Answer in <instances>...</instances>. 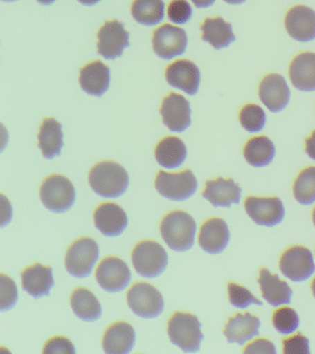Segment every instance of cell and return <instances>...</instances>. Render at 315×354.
Returning <instances> with one entry per match:
<instances>
[{
  "mask_svg": "<svg viewBox=\"0 0 315 354\" xmlns=\"http://www.w3.org/2000/svg\"><path fill=\"white\" fill-rule=\"evenodd\" d=\"M312 290L315 297V278L314 279V281H312Z\"/></svg>",
  "mask_w": 315,
  "mask_h": 354,
  "instance_id": "47",
  "label": "cell"
},
{
  "mask_svg": "<svg viewBox=\"0 0 315 354\" xmlns=\"http://www.w3.org/2000/svg\"><path fill=\"white\" fill-rule=\"evenodd\" d=\"M154 156L162 167L178 168L187 157V148L178 137L170 136L160 140L154 149Z\"/></svg>",
  "mask_w": 315,
  "mask_h": 354,
  "instance_id": "27",
  "label": "cell"
},
{
  "mask_svg": "<svg viewBox=\"0 0 315 354\" xmlns=\"http://www.w3.org/2000/svg\"><path fill=\"white\" fill-rule=\"evenodd\" d=\"M129 308L138 317L156 318L164 309V299L159 290L146 282H136L127 292Z\"/></svg>",
  "mask_w": 315,
  "mask_h": 354,
  "instance_id": "7",
  "label": "cell"
},
{
  "mask_svg": "<svg viewBox=\"0 0 315 354\" xmlns=\"http://www.w3.org/2000/svg\"><path fill=\"white\" fill-rule=\"evenodd\" d=\"M98 54L109 60L121 57L123 49L129 44V33L117 19L106 21L98 30Z\"/></svg>",
  "mask_w": 315,
  "mask_h": 354,
  "instance_id": "13",
  "label": "cell"
},
{
  "mask_svg": "<svg viewBox=\"0 0 315 354\" xmlns=\"http://www.w3.org/2000/svg\"><path fill=\"white\" fill-rule=\"evenodd\" d=\"M201 324L195 315L176 312L168 320V334L170 342L185 353H196L200 350L204 334Z\"/></svg>",
  "mask_w": 315,
  "mask_h": 354,
  "instance_id": "3",
  "label": "cell"
},
{
  "mask_svg": "<svg viewBox=\"0 0 315 354\" xmlns=\"http://www.w3.org/2000/svg\"><path fill=\"white\" fill-rule=\"evenodd\" d=\"M18 299L17 287L12 278L1 274V310L8 311L15 306Z\"/></svg>",
  "mask_w": 315,
  "mask_h": 354,
  "instance_id": "38",
  "label": "cell"
},
{
  "mask_svg": "<svg viewBox=\"0 0 315 354\" xmlns=\"http://www.w3.org/2000/svg\"><path fill=\"white\" fill-rule=\"evenodd\" d=\"M305 151L311 159L315 160V130L312 132L311 137L305 141Z\"/></svg>",
  "mask_w": 315,
  "mask_h": 354,
  "instance_id": "42",
  "label": "cell"
},
{
  "mask_svg": "<svg viewBox=\"0 0 315 354\" xmlns=\"http://www.w3.org/2000/svg\"><path fill=\"white\" fill-rule=\"evenodd\" d=\"M21 284L24 290L35 298L48 295L54 286L52 268L40 263L30 266L21 272Z\"/></svg>",
  "mask_w": 315,
  "mask_h": 354,
  "instance_id": "22",
  "label": "cell"
},
{
  "mask_svg": "<svg viewBox=\"0 0 315 354\" xmlns=\"http://www.w3.org/2000/svg\"><path fill=\"white\" fill-rule=\"evenodd\" d=\"M283 353L286 354H309V339L300 333L287 337L283 340Z\"/></svg>",
  "mask_w": 315,
  "mask_h": 354,
  "instance_id": "39",
  "label": "cell"
},
{
  "mask_svg": "<svg viewBox=\"0 0 315 354\" xmlns=\"http://www.w3.org/2000/svg\"><path fill=\"white\" fill-rule=\"evenodd\" d=\"M163 122L173 132H183L190 126V102L181 94L171 93L160 108Z\"/></svg>",
  "mask_w": 315,
  "mask_h": 354,
  "instance_id": "14",
  "label": "cell"
},
{
  "mask_svg": "<svg viewBox=\"0 0 315 354\" xmlns=\"http://www.w3.org/2000/svg\"><path fill=\"white\" fill-rule=\"evenodd\" d=\"M224 1L228 3V4L237 5L246 1V0H224Z\"/></svg>",
  "mask_w": 315,
  "mask_h": 354,
  "instance_id": "45",
  "label": "cell"
},
{
  "mask_svg": "<svg viewBox=\"0 0 315 354\" xmlns=\"http://www.w3.org/2000/svg\"><path fill=\"white\" fill-rule=\"evenodd\" d=\"M229 230L226 221L219 218L207 220L201 227L199 243L209 254H219L228 245Z\"/></svg>",
  "mask_w": 315,
  "mask_h": 354,
  "instance_id": "19",
  "label": "cell"
},
{
  "mask_svg": "<svg viewBox=\"0 0 315 354\" xmlns=\"http://www.w3.org/2000/svg\"><path fill=\"white\" fill-rule=\"evenodd\" d=\"M129 182V174L125 169L110 160L96 163L89 173L91 187L102 198H116L123 195Z\"/></svg>",
  "mask_w": 315,
  "mask_h": 354,
  "instance_id": "1",
  "label": "cell"
},
{
  "mask_svg": "<svg viewBox=\"0 0 315 354\" xmlns=\"http://www.w3.org/2000/svg\"><path fill=\"white\" fill-rule=\"evenodd\" d=\"M62 124L55 118H46L40 127L38 146L46 159L57 156L63 147Z\"/></svg>",
  "mask_w": 315,
  "mask_h": 354,
  "instance_id": "28",
  "label": "cell"
},
{
  "mask_svg": "<svg viewBox=\"0 0 315 354\" xmlns=\"http://www.w3.org/2000/svg\"><path fill=\"white\" fill-rule=\"evenodd\" d=\"M262 296L273 306H280L290 304L292 290L286 281H281L276 274H272L267 268L260 270L258 279Z\"/></svg>",
  "mask_w": 315,
  "mask_h": 354,
  "instance_id": "25",
  "label": "cell"
},
{
  "mask_svg": "<svg viewBox=\"0 0 315 354\" xmlns=\"http://www.w3.org/2000/svg\"><path fill=\"white\" fill-rule=\"evenodd\" d=\"M75 188L67 177L52 174L40 187V198L46 209L62 213L70 209L75 201Z\"/></svg>",
  "mask_w": 315,
  "mask_h": 354,
  "instance_id": "5",
  "label": "cell"
},
{
  "mask_svg": "<svg viewBox=\"0 0 315 354\" xmlns=\"http://www.w3.org/2000/svg\"><path fill=\"white\" fill-rule=\"evenodd\" d=\"M228 289L229 301L237 308L246 309L251 304H257V306L262 304V301L253 296V293L245 287L231 282L228 285Z\"/></svg>",
  "mask_w": 315,
  "mask_h": 354,
  "instance_id": "36",
  "label": "cell"
},
{
  "mask_svg": "<svg viewBox=\"0 0 315 354\" xmlns=\"http://www.w3.org/2000/svg\"><path fill=\"white\" fill-rule=\"evenodd\" d=\"M160 232L168 248L174 251H187L195 243L196 223L189 213L173 210L163 218Z\"/></svg>",
  "mask_w": 315,
  "mask_h": 354,
  "instance_id": "2",
  "label": "cell"
},
{
  "mask_svg": "<svg viewBox=\"0 0 315 354\" xmlns=\"http://www.w3.org/2000/svg\"><path fill=\"white\" fill-rule=\"evenodd\" d=\"M197 8H208L214 4L215 0H192Z\"/></svg>",
  "mask_w": 315,
  "mask_h": 354,
  "instance_id": "43",
  "label": "cell"
},
{
  "mask_svg": "<svg viewBox=\"0 0 315 354\" xmlns=\"http://www.w3.org/2000/svg\"><path fill=\"white\" fill-rule=\"evenodd\" d=\"M243 154L249 165L254 167H264L272 162L276 155V148L270 138L265 136H258L251 138L246 143Z\"/></svg>",
  "mask_w": 315,
  "mask_h": 354,
  "instance_id": "31",
  "label": "cell"
},
{
  "mask_svg": "<svg viewBox=\"0 0 315 354\" xmlns=\"http://www.w3.org/2000/svg\"><path fill=\"white\" fill-rule=\"evenodd\" d=\"M132 261L135 270L145 278H156L161 275L167 268V251L160 243L152 240H145L134 246Z\"/></svg>",
  "mask_w": 315,
  "mask_h": 354,
  "instance_id": "4",
  "label": "cell"
},
{
  "mask_svg": "<svg viewBox=\"0 0 315 354\" xmlns=\"http://www.w3.org/2000/svg\"><path fill=\"white\" fill-rule=\"evenodd\" d=\"M240 121L243 129L251 133H256L264 129L267 115L259 105L247 104L240 111Z\"/></svg>",
  "mask_w": 315,
  "mask_h": 354,
  "instance_id": "34",
  "label": "cell"
},
{
  "mask_svg": "<svg viewBox=\"0 0 315 354\" xmlns=\"http://www.w3.org/2000/svg\"><path fill=\"white\" fill-rule=\"evenodd\" d=\"M275 345L269 340L265 339H259L251 342L250 344L246 346L243 353H267L276 354Z\"/></svg>",
  "mask_w": 315,
  "mask_h": 354,
  "instance_id": "41",
  "label": "cell"
},
{
  "mask_svg": "<svg viewBox=\"0 0 315 354\" xmlns=\"http://www.w3.org/2000/svg\"><path fill=\"white\" fill-rule=\"evenodd\" d=\"M293 86L303 91H315V54L305 52L297 55L289 66Z\"/></svg>",
  "mask_w": 315,
  "mask_h": 354,
  "instance_id": "26",
  "label": "cell"
},
{
  "mask_svg": "<svg viewBox=\"0 0 315 354\" xmlns=\"http://www.w3.org/2000/svg\"><path fill=\"white\" fill-rule=\"evenodd\" d=\"M95 226L105 236L114 237L123 234L128 225V216L123 207L113 202H106L93 213Z\"/></svg>",
  "mask_w": 315,
  "mask_h": 354,
  "instance_id": "18",
  "label": "cell"
},
{
  "mask_svg": "<svg viewBox=\"0 0 315 354\" xmlns=\"http://www.w3.org/2000/svg\"><path fill=\"white\" fill-rule=\"evenodd\" d=\"M79 82L85 93L102 96L109 87V68L99 60L87 64L80 71Z\"/></svg>",
  "mask_w": 315,
  "mask_h": 354,
  "instance_id": "23",
  "label": "cell"
},
{
  "mask_svg": "<svg viewBox=\"0 0 315 354\" xmlns=\"http://www.w3.org/2000/svg\"><path fill=\"white\" fill-rule=\"evenodd\" d=\"M287 32L293 39L303 43L315 39V11L306 6H295L285 18Z\"/></svg>",
  "mask_w": 315,
  "mask_h": 354,
  "instance_id": "17",
  "label": "cell"
},
{
  "mask_svg": "<svg viewBox=\"0 0 315 354\" xmlns=\"http://www.w3.org/2000/svg\"><path fill=\"white\" fill-rule=\"evenodd\" d=\"M259 96L268 110L278 113L289 104L290 91L284 77L273 73L267 75L260 83Z\"/></svg>",
  "mask_w": 315,
  "mask_h": 354,
  "instance_id": "16",
  "label": "cell"
},
{
  "mask_svg": "<svg viewBox=\"0 0 315 354\" xmlns=\"http://www.w3.org/2000/svg\"><path fill=\"white\" fill-rule=\"evenodd\" d=\"M134 343L135 331L131 324L118 321L105 332L102 345L107 354H127L132 350Z\"/></svg>",
  "mask_w": 315,
  "mask_h": 354,
  "instance_id": "21",
  "label": "cell"
},
{
  "mask_svg": "<svg viewBox=\"0 0 315 354\" xmlns=\"http://www.w3.org/2000/svg\"><path fill=\"white\" fill-rule=\"evenodd\" d=\"M261 322L255 315L246 312L245 314H237L229 318L226 323L224 334L229 343H237L243 345L259 335Z\"/></svg>",
  "mask_w": 315,
  "mask_h": 354,
  "instance_id": "24",
  "label": "cell"
},
{
  "mask_svg": "<svg viewBox=\"0 0 315 354\" xmlns=\"http://www.w3.org/2000/svg\"><path fill=\"white\" fill-rule=\"evenodd\" d=\"M132 15L135 21L143 25H156L163 21L165 4L163 0H134Z\"/></svg>",
  "mask_w": 315,
  "mask_h": 354,
  "instance_id": "32",
  "label": "cell"
},
{
  "mask_svg": "<svg viewBox=\"0 0 315 354\" xmlns=\"http://www.w3.org/2000/svg\"><path fill=\"white\" fill-rule=\"evenodd\" d=\"M168 15L174 24H185L192 15V8L186 0H172L168 5Z\"/></svg>",
  "mask_w": 315,
  "mask_h": 354,
  "instance_id": "37",
  "label": "cell"
},
{
  "mask_svg": "<svg viewBox=\"0 0 315 354\" xmlns=\"http://www.w3.org/2000/svg\"><path fill=\"white\" fill-rule=\"evenodd\" d=\"M98 257V243L92 238H80L68 249L65 257L66 268L75 278H85L92 272Z\"/></svg>",
  "mask_w": 315,
  "mask_h": 354,
  "instance_id": "6",
  "label": "cell"
},
{
  "mask_svg": "<svg viewBox=\"0 0 315 354\" xmlns=\"http://www.w3.org/2000/svg\"><path fill=\"white\" fill-rule=\"evenodd\" d=\"M201 195L214 207H228L240 203L242 189L233 180L218 177L206 183V189Z\"/></svg>",
  "mask_w": 315,
  "mask_h": 354,
  "instance_id": "20",
  "label": "cell"
},
{
  "mask_svg": "<svg viewBox=\"0 0 315 354\" xmlns=\"http://www.w3.org/2000/svg\"><path fill=\"white\" fill-rule=\"evenodd\" d=\"M279 268L283 275L292 281H307L315 271L312 252L304 246H292L282 254Z\"/></svg>",
  "mask_w": 315,
  "mask_h": 354,
  "instance_id": "9",
  "label": "cell"
},
{
  "mask_svg": "<svg viewBox=\"0 0 315 354\" xmlns=\"http://www.w3.org/2000/svg\"><path fill=\"white\" fill-rule=\"evenodd\" d=\"M37 1L40 2L41 4L49 5V4H52V3L56 1V0H37Z\"/></svg>",
  "mask_w": 315,
  "mask_h": 354,
  "instance_id": "46",
  "label": "cell"
},
{
  "mask_svg": "<svg viewBox=\"0 0 315 354\" xmlns=\"http://www.w3.org/2000/svg\"><path fill=\"white\" fill-rule=\"evenodd\" d=\"M201 39L211 44L215 49L219 50L228 47L236 40L231 24L224 21L221 17L204 21L201 26Z\"/></svg>",
  "mask_w": 315,
  "mask_h": 354,
  "instance_id": "29",
  "label": "cell"
},
{
  "mask_svg": "<svg viewBox=\"0 0 315 354\" xmlns=\"http://www.w3.org/2000/svg\"><path fill=\"white\" fill-rule=\"evenodd\" d=\"M246 212L251 220L261 226L273 227L280 223L285 217V207L281 199L249 196L244 202Z\"/></svg>",
  "mask_w": 315,
  "mask_h": 354,
  "instance_id": "12",
  "label": "cell"
},
{
  "mask_svg": "<svg viewBox=\"0 0 315 354\" xmlns=\"http://www.w3.org/2000/svg\"><path fill=\"white\" fill-rule=\"evenodd\" d=\"M75 348L68 337L57 336L51 337L44 346L43 353H75Z\"/></svg>",
  "mask_w": 315,
  "mask_h": 354,
  "instance_id": "40",
  "label": "cell"
},
{
  "mask_svg": "<svg viewBox=\"0 0 315 354\" xmlns=\"http://www.w3.org/2000/svg\"><path fill=\"white\" fill-rule=\"evenodd\" d=\"M96 278L102 289L109 292H118L128 286L132 273L123 259L107 257L96 268Z\"/></svg>",
  "mask_w": 315,
  "mask_h": 354,
  "instance_id": "10",
  "label": "cell"
},
{
  "mask_svg": "<svg viewBox=\"0 0 315 354\" xmlns=\"http://www.w3.org/2000/svg\"><path fill=\"white\" fill-rule=\"evenodd\" d=\"M165 80L168 84L189 94L195 95L200 85L201 73L192 61L179 59L165 69Z\"/></svg>",
  "mask_w": 315,
  "mask_h": 354,
  "instance_id": "15",
  "label": "cell"
},
{
  "mask_svg": "<svg viewBox=\"0 0 315 354\" xmlns=\"http://www.w3.org/2000/svg\"><path fill=\"white\" fill-rule=\"evenodd\" d=\"M3 1H15V0H3Z\"/></svg>",
  "mask_w": 315,
  "mask_h": 354,
  "instance_id": "49",
  "label": "cell"
},
{
  "mask_svg": "<svg viewBox=\"0 0 315 354\" xmlns=\"http://www.w3.org/2000/svg\"><path fill=\"white\" fill-rule=\"evenodd\" d=\"M296 201L303 205H312L315 201V167L304 169L298 174L293 185Z\"/></svg>",
  "mask_w": 315,
  "mask_h": 354,
  "instance_id": "33",
  "label": "cell"
},
{
  "mask_svg": "<svg viewBox=\"0 0 315 354\" xmlns=\"http://www.w3.org/2000/svg\"><path fill=\"white\" fill-rule=\"evenodd\" d=\"M78 1L82 3V4L91 6L96 4V3H98L100 0H78Z\"/></svg>",
  "mask_w": 315,
  "mask_h": 354,
  "instance_id": "44",
  "label": "cell"
},
{
  "mask_svg": "<svg viewBox=\"0 0 315 354\" xmlns=\"http://www.w3.org/2000/svg\"><path fill=\"white\" fill-rule=\"evenodd\" d=\"M160 195L171 201H186L197 190V180L190 169L179 173L160 171L154 182Z\"/></svg>",
  "mask_w": 315,
  "mask_h": 354,
  "instance_id": "8",
  "label": "cell"
},
{
  "mask_svg": "<svg viewBox=\"0 0 315 354\" xmlns=\"http://www.w3.org/2000/svg\"><path fill=\"white\" fill-rule=\"evenodd\" d=\"M187 43L186 32L181 28L168 24L157 28L152 39L154 53L165 60L183 54Z\"/></svg>",
  "mask_w": 315,
  "mask_h": 354,
  "instance_id": "11",
  "label": "cell"
},
{
  "mask_svg": "<svg viewBox=\"0 0 315 354\" xmlns=\"http://www.w3.org/2000/svg\"><path fill=\"white\" fill-rule=\"evenodd\" d=\"M71 306L74 314L84 321L98 320L102 315L100 303L87 288L79 287L71 295Z\"/></svg>",
  "mask_w": 315,
  "mask_h": 354,
  "instance_id": "30",
  "label": "cell"
},
{
  "mask_svg": "<svg viewBox=\"0 0 315 354\" xmlns=\"http://www.w3.org/2000/svg\"><path fill=\"white\" fill-rule=\"evenodd\" d=\"M312 221H314V226H315V207H314V212H312Z\"/></svg>",
  "mask_w": 315,
  "mask_h": 354,
  "instance_id": "48",
  "label": "cell"
},
{
  "mask_svg": "<svg viewBox=\"0 0 315 354\" xmlns=\"http://www.w3.org/2000/svg\"><path fill=\"white\" fill-rule=\"evenodd\" d=\"M273 324L279 333L292 334L300 326V317L294 309L290 307H281L273 313Z\"/></svg>",
  "mask_w": 315,
  "mask_h": 354,
  "instance_id": "35",
  "label": "cell"
}]
</instances>
